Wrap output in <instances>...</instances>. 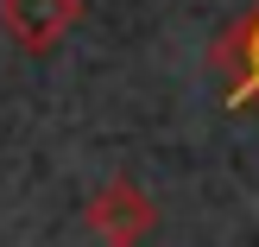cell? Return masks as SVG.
Wrapping results in <instances>:
<instances>
[{
  "label": "cell",
  "instance_id": "6da1fadb",
  "mask_svg": "<svg viewBox=\"0 0 259 247\" xmlns=\"http://www.w3.org/2000/svg\"><path fill=\"white\" fill-rule=\"evenodd\" d=\"M82 228H89L101 247H146L152 228H158V203L139 190V178L114 171V178H101V184L89 190V203H82Z\"/></svg>",
  "mask_w": 259,
  "mask_h": 247
},
{
  "label": "cell",
  "instance_id": "7a4b0ae2",
  "mask_svg": "<svg viewBox=\"0 0 259 247\" xmlns=\"http://www.w3.org/2000/svg\"><path fill=\"white\" fill-rule=\"evenodd\" d=\"M209 63H215V76H222V108L228 114H259V0L240 7L234 19L222 25Z\"/></svg>",
  "mask_w": 259,
  "mask_h": 247
},
{
  "label": "cell",
  "instance_id": "3957f363",
  "mask_svg": "<svg viewBox=\"0 0 259 247\" xmlns=\"http://www.w3.org/2000/svg\"><path fill=\"white\" fill-rule=\"evenodd\" d=\"M82 25V0H0V32L25 57H51Z\"/></svg>",
  "mask_w": 259,
  "mask_h": 247
}]
</instances>
